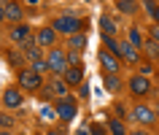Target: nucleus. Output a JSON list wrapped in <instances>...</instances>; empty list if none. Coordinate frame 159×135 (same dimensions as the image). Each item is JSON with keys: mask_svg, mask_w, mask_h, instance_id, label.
Instances as JSON below:
<instances>
[{"mask_svg": "<svg viewBox=\"0 0 159 135\" xmlns=\"http://www.w3.org/2000/svg\"><path fill=\"white\" fill-rule=\"evenodd\" d=\"M119 54L129 62H138V46H132V43H119Z\"/></svg>", "mask_w": 159, "mask_h": 135, "instance_id": "12", "label": "nucleus"}, {"mask_svg": "<svg viewBox=\"0 0 159 135\" xmlns=\"http://www.w3.org/2000/svg\"><path fill=\"white\" fill-rule=\"evenodd\" d=\"M75 135H92V130H86V127H81V130H78Z\"/></svg>", "mask_w": 159, "mask_h": 135, "instance_id": "32", "label": "nucleus"}, {"mask_svg": "<svg viewBox=\"0 0 159 135\" xmlns=\"http://www.w3.org/2000/svg\"><path fill=\"white\" fill-rule=\"evenodd\" d=\"M129 41H132V46H140V33H138V27H132V30H129Z\"/></svg>", "mask_w": 159, "mask_h": 135, "instance_id": "22", "label": "nucleus"}, {"mask_svg": "<svg viewBox=\"0 0 159 135\" xmlns=\"http://www.w3.org/2000/svg\"><path fill=\"white\" fill-rule=\"evenodd\" d=\"M129 89H132V95L143 97V95L148 92V78H146V76H135L132 81H129Z\"/></svg>", "mask_w": 159, "mask_h": 135, "instance_id": "9", "label": "nucleus"}, {"mask_svg": "<svg viewBox=\"0 0 159 135\" xmlns=\"http://www.w3.org/2000/svg\"><path fill=\"white\" fill-rule=\"evenodd\" d=\"M30 70H35V73L41 76V73H46V70H49V62H46V59H35V62H33V68H30Z\"/></svg>", "mask_w": 159, "mask_h": 135, "instance_id": "18", "label": "nucleus"}, {"mask_svg": "<svg viewBox=\"0 0 159 135\" xmlns=\"http://www.w3.org/2000/svg\"><path fill=\"white\" fill-rule=\"evenodd\" d=\"M105 86H108L111 92H116V89H119V78H116V73H111V76H105Z\"/></svg>", "mask_w": 159, "mask_h": 135, "instance_id": "20", "label": "nucleus"}, {"mask_svg": "<svg viewBox=\"0 0 159 135\" xmlns=\"http://www.w3.org/2000/svg\"><path fill=\"white\" fill-rule=\"evenodd\" d=\"M151 38L159 43V25H157V27H151Z\"/></svg>", "mask_w": 159, "mask_h": 135, "instance_id": "29", "label": "nucleus"}, {"mask_svg": "<svg viewBox=\"0 0 159 135\" xmlns=\"http://www.w3.org/2000/svg\"><path fill=\"white\" fill-rule=\"evenodd\" d=\"M143 6H146V11H148V14H154V8H157V0H146Z\"/></svg>", "mask_w": 159, "mask_h": 135, "instance_id": "25", "label": "nucleus"}, {"mask_svg": "<svg viewBox=\"0 0 159 135\" xmlns=\"http://www.w3.org/2000/svg\"><path fill=\"white\" fill-rule=\"evenodd\" d=\"M0 135H8V133H0Z\"/></svg>", "mask_w": 159, "mask_h": 135, "instance_id": "37", "label": "nucleus"}, {"mask_svg": "<svg viewBox=\"0 0 159 135\" xmlns=\"http://www.w3.org/2000/svg\"><path fill=\"white\" fill-rule=\"evenodd\" d=\"M54 30H57V33H65V35L81 33V19H75V16H59V19H54Z\"/></svg>", "mask_w": 159, "mask_h": 135, "instance_id": "1", "label": "nucleus"}, {"mask_svg": "<svg viewBox=\"0 0 159 135\" xmlns=\"http://www.w3.org/2000/svg\"><path fill=\"white\" fill-rule=\"evenodd\" d=\"M3 8H6V19H11V22H19L22 19V6H19L16 0H8Z\"/></svg>", "mask_w": 159, "mask_h": 135, "instance_id": "11", "label": "nucleus"}, {"mask_svg": "<svg viewBox=\"0 0 159 135\" xmlns=\"http://www.w3.org/2000/svg\"><path fill=\"white\" fill-rule=\"evenodd\" d=\"M51 92L59 95V97H67V81H54L51 84Z\"/></svg>", "mask_w": 159, "mask_h": 135, "instance_id": "17", "label": "nucleus"}, {"mask_svg": "<svg viewBox=\"0 0 159 135\" xmlns=\"http://www.w3.org/2000/svg\"><path fill=\"white\" fill-rule=\"evenodd\" d=\"M154 19H157V25H159V6L154 8Z\"/></svg>", "mask_w": 159, "mask_h": 135, "instance_id": "33", "label": "nucleus"}, {"mask_svg": "<svg viewBox=\"0 0 159 135\" xmlns=\"http://www.w3.org/2000/svg\"><path fill=\"white\" fill-rule=\"evenodd\" d=\"M113 108H116V114H119V116H124V114H127V108H124V105H121V103H116Z\"/></svg>", "mask_w": 159, "mask_h": 135, "instance_id": "28", "label": "nucleus"}, {"mask_svg": "<svg viewBox=\"0 0 159 135\" xmlns=\"http://www.w3.org/2000/svg\"><path fill=\"white\" fill-rule=\"evenodd\" d=\"M0 127H14V116H8V114H0Z\"/></svg>", "mask_w": 159, "mask_h": 135, "instance_id": "23", "label": "nucleus"}, {"mask_svg": "<svg viewBox=\"0 0 159 135\" xmlns=\"http://www.w3.org/2000/svg\"><path fill=\"white\" fill-rule=\"evenodd\" d=\"M84 46H86V35L84 33H73L70 35V49L73 51H81Z\"/></svg>", "mask_w": 159, "mask_h": 135, "instance_id": "13", "label": "nucleus"}, {"mask_svg": "<svg viewBox=\"0 0 159 135\" xmlns=\"http://www.w3.org/2000/svg\"><path fill=\"white\" fill-rule=\"evenodd\" d=\"M108 127L113 130V135H127V133H124V124H121L119 119H111V122H108Z\"/></svg>", "mask_w": 159, "mask_h": 135, "instance_id": "19", "label": "nucleus"}, {"mask_svg": "<svg viewBox=\"0 0 159 135\" xmlns=\"http://www.w3.org/2000/svg\"><path fill=\"white\" fill-rule=\"evenodd\" d=\"M49 135H59V133H57V130H54V133H49Z\"/></svg>", "mask_w": 159, "mask_h": 135, "instance_id": "36", "label": "nucleus"}, {"mask_svg": "<svg viewBox=\"0 0 159 135\" xmlns=\"http://www.w3.org/2000/svg\"><path fill=\"white\" fill-rule=\"evenodd\" d=\"M132 116L140 122V124H154V119H157V114H154V108L151 105H138V108L132 111Z\"/></svg>", "mask_w": 159, "mask_h": 135, "instance_id": "5", "label": "nucleus"}, {"mask_svg": "<svg viewBox=\"0 0 159 135\" xmlns=\"http://www.w3.org/2000/svg\"><path fill=\"white\" fill-rule=\"evenodd\" d=\"M27 38H30V27H27V25H14V27H11V41H14V43L22 46Z\"/></svg>", "mask_w": 159, "mask_h": 135, "instance_id": "8", "label": "nucleus"}, {"mask_svg": "<svg viewBox=\"0 0 159 135\" xmlns=\"http://www.w3.org/2000/svg\"><path fill=\"white\" fill-rule=\"evenodd\" d=\"M67 62H73L75 68L81 65V57H78V51H70V54H67Z\"/></svg>", "mask_w": 159, "mask_h": 135, "instance_id": "24", "label": "nucleus"}, {"mask_svg": "<svg viewBox=\"0 0 159 135\" xmlns=\"http://www.w3.org/2000/svg\"><path fill=\"white\" fill-rule=\"evenodd\" d=\"M89 130H92V135H105V130H102L100 124H92V127H89Z\"/></svg>", "mask_w": 159, "mask_h": 135, "instance_id": "27", "label": "nucleus"}, {"mask_svg": "<svg viewBox=\"0 0 159 135\" xmlns=\"http://www.w3.org/2000/svg\"><path fill=\"white\" fill-rule=\"evenodd\" d=\"M57 116H59V119H65V122H70V119L75 116V103L62 97V100L57 103Z\"/></svg>", "mask_w": 159, "mask_h": 135, "instance_id": "6", "label": "nucleus"}, {"mask_svg": "<svg viewBox=\"0 0 159 135\" xmlns=\"http://www.w3.org/2000/svg\"><path fill=\"white\" fill-rule=\"evenodd\" d=\"M19 84L25 86V89H38L41 86V76L35 70H22L19 73Z\"/></svg>", "mask_w": 159, "mask_h": 135, "instance_id": "4", "label": "nucleus"}, {"mask_svg": "<svg viewBox=\"0 0 159 135\" xmlns=\"http://www.w3.org/2000/svg\"><path fill=\"white\" fill-rule=\"evenodd\" d=\"M100 65L105 68V73H116L119 70V59L113 57V54H108V51H100Z\"/></svg>", "mask_w": 159, "mask_h": 135, "instance_id": "10", "label": "nucleus"}, {"mask_svg": "<svg viewBox=\"0 0 159 135\" xmlns=\"http://www.w3.org/2000/svg\"><path fill=\"white\" fill-rule=\"evenodd\" d=\"M81 78H84L81 76V68H67L65 70V81L67 84H81Z\"/></svg>", "mask_w": 159, "mask_h": 135, "instance_id": "15", "label": "nucleus"}, {"mask_svg": "<svg viewBox=\"0 0 159 135\" xmlns=\"http://www.w3.org/2000/svg\"><path fill=\"white\" fill-rule=\"evenodd\" d=\"M54 41H57V30L54 27H46V30H41V33L35 35V43L38 46H51Z\"/></svg>", "mask_w": 159, "mask_h": 135, "instance_id": "7", "label": "nucleus"}, {"mask_svg": "<svg viewBox=\"0 0 159 135\" xmlns=\"http://www.w3.org/2000/svg\"><path fill=\"white\" fill-rule=\"evenodd\" d=\"M132 135H148V133H140V130H138V133H132Z\"/></svg>", "mask_w": 159, "mask_h": 135, "instance_id": "35", "label": "nucleus"}, {"mask_svg": "<svg viewBox=\"0 0 159 135\" xmlns=\"http://www.w3.org/2000/svg\"><path fill=\"white\" fill-rule=\"evenodd\" d=\"M100 33L102 35H113V33H116V22H113L111 16H102L100 19Z\"/></svg>", "mask_w": 159, "mask_h": 135, "instance_id": "14", "label": "nucleus"}, {"mask_svg": "<svg viewBox=\"0 0 159 135\" xmlns=\"http://www.w3.org/2000/svg\"><path fill=\"white\" fill-rule=\"evenodd\" d=\"M140 46L146 49V54H148V57H159V43L154 41V38H148V41H143Z\"/></svg>", "mask_w": 159, "mask_h": 135, "instance_id": "16", "label": "nucleus"}, {"mask_svg": "<svg viewBox=\"0 0 159 135\" xmlns=\"http://www.w3.org/2000/svg\"><path fill=\"white\" fill-rule=\"evenodd\" d=\"M49 70H54V73H65L67 70V57H65V51H59V49H54L49 54Z\"/></svg>", "mask_w": 159, "mask_h": 135, "instance_id": "2", "label": "nucleus"}, {"mask_svg": "<svg viewBox=\"0 0 159 135\" xmlns=\"http://www.w3.org/2000/svg\"><path fill=\"white\" fill-rule=\"evenodd\" d=\"M119 11H124V14H132V11H135V3H132V0H119Z\"/></svg>", "mask_w": 159, "mask_h": 135, "instance_id": "21", "label": "nucleus"}, {"mask_svg": "<svg viewBox=\"0 0 159 135\" xmlns=\"http://www.w3.org/2000/svg\"><path fill=\"white\" fill-rule=\"evenodd\" d=\"M38 135H41V133H38Z\"/></svg>", "mask_w": 159, "mask_h": 135, "instance_id": "38", "label": "nucleus"}, {"mask_svg": "<svg viewBox=\"0 0 159 135\" xmlns=\"http://www.w3.org/2000/svg\"><path fill=\"white\" fill-rule=\"evenodd\" d=\"M27 3H30V6H38V3H41V0H27Z\"/></svg>", "mask_w": 159, "mask_h": 135, "instance_id": "34", "label": "nucleus"}, {"mask_svg": "<svg viewBox=\"0 0 159 135\" xmlns=\"http://www.w3.org/2000/svg\"><path fill=\"white\" fill-rule=\"evenodd\" d=\"M8 62H11V65H19L22 59H19V54H16V51H11V54H8Z\"/></svg>", "mask_w": 159, "mask_h": 135, "instance_id": "26", "label": "nucleus"}, {"mask_svg": "<svg viewBox=\"0 0 159 135\" xmlns=\"http://www.w3.org/2000/svg\"><path fill=\"white\" fill-rule=\"evenodd\" d=\"M151 73V65H140V76H148Z\"/></svg>", "mask_w": 159, "mask_h": 135, "instance_id": "31", "label": "nucleus"}, {"mask_svg": "<svg viewBox=\"0 0 159 135\" xmlns=\"http://www.w3.org/2000/svg\"><path fill=\"white\" fill-rule=\"evenodd\" d=\"M3 103H6V108L22 111V92H19L16 86H8V89L3 92Z\"/></svg>", "mask_w": 159, "mask_h": 135, "instance_id": "3", "label": "nucleus"}, {"mask_svg": "<svg viewBox=\"0 0 159 135\" xmlns=\"http://www.w3.org/2000/svg\"><path fill=\"white\" fill-rule=\"evenodd\" d=\"M78 95H81V97H89V86L84 84V86H81V89H78Z\"/></svg>", "mask_w": 159, "mask_h": 135, "instance_id": "30", "label": "nucleus"}]
</instances>
